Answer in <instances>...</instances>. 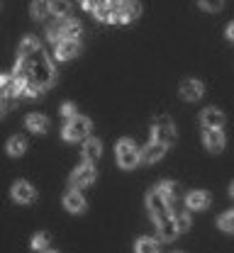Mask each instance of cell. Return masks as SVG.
<instances>
[{
  "label": "cell",
  "mask_w": 234,
  "mask_h": 253,
  "mask_svg": "<svg viewBox=\"0 0 234 253\" xmlns=\"http://www.w3.org/2000/svg\"><path fill=\"white\" fill-rule=\"evenodd\" d=\"M25 66H27V78L32 83H37L42 90H47V88H51L56 83V71H54L49 56L42 49L37 54H32L30 59H25Z\"/></svg>",
  "instance_id": "cell-1"
},
{
  "label": "cell",
  "mask_w": 234,
  "mask_h": 253,
  "mask_svg": "<svg viewBox=\"0 0 234 253\" xmlns=\"http://www.w3.org/2000/svg\"><path fill=\"white\" fill-rule=\"evenodd\" d=\"M141 149H137V144H134L132 139H120L117 144H115V158H117V163H120V168H125V170H132L137 168L139 163H141V154H139Z\"/></svg>",
  "instance_id": "cell-2"
},
{
  "label": "cell",
  "mask_w": 234,
  "mask_h": 253,
  "mask_svg": "<svg viewBox=\"0 0 234 253\" xmlns=\"http://www.w3.org/2000/svg\"><path fill=\"white\" fill-rule=\"evenodd\" d=\"M151 141H159V144H164L166 149L176 141V126L171 122V117L159 115V117L154 120V125H151Z\"/></svg>",
  "instance_id": "cell-3"
},
{
  "label": "cell",
  "mask_w": 234,
  "mask_h": 253,
  "mask_svg": "<svg viewBox=\"0 0 234 253\" xmlns=\"http://www.w3.org/2000/svg\"><path fill=\"white\" fill-rule=\"evenodd\" d=\"M91 129H93V122H91L88 117L78 115V117L68 120L66 125H64V131H61V134H64L66 141H81V139H88Z\"/></svg>",
  "instance_id": "cell-4"
},
{
  "label": "cell",
  "mask_w": 234,
  "mask_h": 253,
  "mask_svg": "<svg viewBox=\"0 0 234 253\" xmlns=\"http://www.w3.org/2000/svg\"><path fill=\"white\" fill-rule=\"evenodd\" d=\"M139 12H141V5H139V0H122L115 10H112V25H127V22H132L139 17Z\"/></svg>",
  "instance_id": "cell-5"
},
{
  "label": "cell",
  "mask_w": 234,
  "mask_h": 253,
  "mask_svg": "<svg viewBox=\"0 0 234 253\" xmlns=\"http://www.w3.org/2000/svg\"><path fill=\"white\" fill-rule=\"evenodd\" d=\"M10 197L17 202V205H32L37 200V190H34L32 183L27 180H15L12 188H10Z\"/></svg>",
  "instance_id": "cell-6"
},
{
  "label": "cell",
  "mask_w": 234,
  "mask_h": 253,
  "mask_svg": "<svg viewBox=\"0 0 234 253\" xmlns=\"http://www.w3.org/2000/svg\"><path fill=\"white\" fill-rule=\"evenodd\" d=\"M71 188L81 190V188H88L93 180H95V168H93V163H83V166H78L73 173H71Z\"/></svg>",
  "instance_id": "cell-7"
},
{
  "label": "cell",
  "mask_w": 234,
  "mask_h": 253,
  "mask_svg": "<svg viewBox=\"0 0 234 253\" xmlns=\"http://www.w3.org/2000/svg\"><path fill=\"white\" fill-rule=\"evenodd\" d=\"M146 207H149V212H151V217L154 219H159V217H166V214H171V205L166 202V197L159 192V190L154 188L149 195H146Z\"/></svg>",
  "instance_id": "cell-8"
},
{
  "label": "cell",
  "mask_w": 234,
  "mask_h": 253,
  "mask_svg": "<svg viewBox=\"0 0 234 253\" xmlns=\"http://www.w3.org/2000/svg\"><path fill=\"white\" fill-rule=\"evenodd\" d=\"M78 51H81L78 39H61L59 44H54V59L56 61H68V59L78 56Z\"/></svg>",
  "instance_id": "cell-9"
},
{
  "label": "cell",
  "mask_w": 234,
  "mask_h": 253,
  "mask_svg": "<svg viewBox=\"0 0 234 253\" xmlns=\"http://www.w3.org/2000/svg\"><path fill=\"white\" fill-rule=\"evenodd\" d=\"M210 192H205V190H193V192H188L186 195V210L188 212H202V210H207L210 207Z\"/></svg>",
  "instance_id": "cell-10"
},
{
  "label": "cell",
  "mask_w": 234,
  "mask_h": 253,
  "mask_svg": "<svg viewBox=\"0 0 234 253\" xmlns=\"http://www.w3.org/2000/svg\"><path fill=\"white\" fill-rule=\"evenodd\" d=\"M202 144H205L207 151L220 154L225 149V134H222V129H205L202 131Z\"/></svg>",
  "instance_id": "cell-11"
},
{
  "label": "cell",
  "mask_w": 234,
  "mask_h": 253,
  "mask_svg": "<svg viewBox=\"0 0 234 253\" xmlns=\"http://www.w3.org/2000/svg\"><path fill=\"white\" fill-rule=\"evenodd\" d=\"M86 205H88V202H86V197L81 195V190L73 188L64 195V207H66L71 214H83V212H86Z\"/></svg>",
  "instance_id": "cell-12"
},
{
  "label": "cell",
  "mask_w": 234,
  "mask_h": 253,
  "mask_svg": "<svg viewBox=\"0 0 234 253\" xmlns=\"http://www.w3.org/2000/svg\"><path fill=\"white\" fill-rule=\"evenodd\" d=\"M202 93H205V85H202L200 81H195V78H188V81H183V83H181V97H183V100H188V102L200 100Z\"/></svg>",
  "instance_id": "cell-13"
},
{
  "label": "cell",
  "mask_w": 234,
  "mask_h": 253,
  "mask_svg": "<svg viewBox=\"0 0 234 253\" xmlns=\"http://www.w3.org/2000/svg\"><path fill=\"white\" fill-rule=\"evenodd\" d=\"M200 125L205 126V129H222V125H225V112L217 110V107H207V110H202Z\"/></svg>",
  "instance_id": "cell-14"
},
{
  "label": "cell",
  "mask_w": 234,
  "mask_h": 253,
  "mask_svg": "<svg viewBox=\"0 0 234 253\" xmlns=\"http://www.w3.org/2000/svg\"><path fill=\"white\" fill-rule=\"evenodd\" d=\"M81 156H83V161H86V163H95V161L102 156V144H100V139H95V136H88V139L83 141Z\"/></svg>",
  "instance_id": "cell-15"
},
{
  "label": "cell",
  "mask_w": 234,
  "mask_h": 253,
  "mask_svg": "<svg viewBox=\"0 0 234 253\" xmlns=\"http://www.w3.org/2000/svg\"><path fill=\"white\" fill-rule=\"evenodd\" d=\"M154 224H156V231H159V239H161V241H173V239L178 236L176 221L171 219V214H166V217H159V219H154Z\"/></svg>",
  "instance_id": "cell-16"
},
{
  "label": "cell",
  "mask_w": 234,
  "mask_h": 253,
  "mask_svg": "<svg viewBox=\"0 0 234 253\" xmlns=\"http://www.w3.org/2000/svg\"><path fill=\"white\" fill-rule=\"evenodd\" d=\"M139 154H141V163H156V161H161V158H164L166 146H164V144H159V141H149Z\"/></svg>",
  "instance_id": "cell-17"
},
{
  "label": "cell",
  "mask_w": 234,
  "mask_h": 253,
  "mask_svg": "<svg viewBox=\"0 0 234 253\" xmlns=\"http://www.w3.org/2000/svg\"><path fill=\"white\" fill-rule=\"evenodd\" d=\"M25 126L32 134H47L49 131V117L47 115H39V112H32V115L25 117Z\"/></svg>",
  "instance_id": "cell-18"
},
{
  "label": "cell",
  "mask_w": 234,
  "mask_h": 253,
  "mask_svg": "<svg viewBox=\"0 0 234 253\" xmlns=\"http://www.w3.org/2000/svg\"><path fill=\"white\" fill-rule=\"evenodd\" d=\"M134 253H161V246L154 236H141L134 244Z\"/></svg>",
  "instance_id": "cell-19"
},
{
  "label": "cell",
  "mask_w": 234,
  "mask_h": 253,
  "mask_svg": "<svg viewBox=\"0 0 234 253\" xmlns=\"http://www.w3.org/2000/svg\"><path fill=\"white\" fill-rule=\"evenodd\" d=\"M30 15H32V20H44L47 15H51V0H32V5H30Z\"/></svg>",
  "instance_id": "cell-20"
},
{
  "label": "cell",
  "mask_w": 234,
  "mask_h": 253,
  "mask_svg": "<svg viewBox=\"0 0 234 253\" xmlns=\"http://www.w3.org/2000/svg\"><path fill=\"white\" fill-rule=\"evenodd\" d=\"M5 149H7V154L10 156H22L25 151H27V139L25 136H10L7 139V144H5Z\"/></svg>",
  "instance_id": "cell-21"
},
{
  "label": "cell",
  "mask_w": 234,
  "mask_h": 253,
  "mask_svg": "<svg viewBox=\"0 0 234 253\" xmlns=\"http://www.w3.org/2000/svg\"><path fill=\"white\" fill-rule=\"evenodd\" d=\"M37 51H39V39H37V37L30 34V37H25V39L20 42V51H17L20 59H30L32 54H37Z\"/></svg>",
  "instance_id": "cell-22"
},
{
  "label": "cell",
  "mask_w": 234,
  "mask_h": 253,
  "mask_svg": "<svg viewBox=\"0 0 234 253\" xmlns=\"http://www.w3.org/2000/svg\"><path fill=\"white\" fill-rule=\"evenodd\" d=\"M171 219L176 221V229H178V234H186V231L190 229V212H188V210H173Z\"/></svg>",
  "instance_id": "cell-23"
},
{
  "label": "cell",
  "mask_w": 234,
  "mask_h": 253,
  "mask_svg": "<svg viewBox=\"0 0 234 253\" xmlns=\"http://www.w3.org/2000/svg\"><path fill=\"white\" fill-rule=\"evenodd\" d=\"M61 30H64V39H78V34H81V22L78 20H73V17H68L61 22Z\"/></svg>",
  "instance_id": "cell-24"
},
{
  "label": "cell",
  "mask_w": 234,
  "mask_h": 253,
  "mask_svg": "<svg viewBox=\"0 0 234 253\" xmlns=\"http://www.w3.org/2000/svg\"><path fill=\"white\" fill-rule=\"evenodd\" d=\"M156 190L166 197V202L168 205H173L176 202V195H178V188H176V183L173 180H161L159 185H156Z\"/></svg>",
  "instance_id": "cell-25"
},
{
  "label": "cell",
  "mask_w": 234,
  "mask_h": 253,
  "mask_svg": "<svg viewBox=\"0 0 234 253\" xmlns=\"http://www.w3.org/2000/svg\"><path fill=\"white\" fill-rule=\"evenodd\" d=\"M51 15L59 20H68L71 15V2L68 0H51Z\"/></svg>",
  "instance_id": "cell-26"
},
{
  "label": "cell",
  "mask_w": 234,
  "mask_h": 253,
  "mask_svg": "<svg viewBox=\"0 0 234 253\" xmlns=\"http://www.w3.org/2000/svg\"><path fill=\"white\" fill-rule=\"evenodd\" d=\"M49 241H51V236H49L47 231H39V234H34V236H32V251H47Z\"/></svg>",
  "instance_id": "cell-27"
},
{
  "label": "cell",
  "mask_w": 234,
  "mask_h": 253,
  "mask_svg": "<svg viewBox=\"0 0 234 253\" xmlns=\"http://www.w3.org/2000/svg\"><path fill=\"white\" fill-rule=\"evenodd\" d=\"M217 226H220L222 231H227V234H234V210L225 212V214L217 219Z\"/></svg>",
  "instance_id": "cell-28"
},
{
  "label": "cell",
  "mask_w": 234,
  "mask_h": 253,
  "mask_svg": "<svg viewBox=\"0 0 234 253\" xmlns=\"http://www.w3.org/2000/svg\"><path fill=\"white\" fill-rule=\"evenodd\" d=\"M47 39H49V42H54V44H59V42L64 39V30H61V25H59V22L47 27Z\"/></svg>",
  "instance_id": "cell-29"
},
{
  "label": "cell",
  "mask_w": 234,
  "mask_h": 253,
  "mask_svg": "<svg viewBox=\"0 0 234 253\" xmlns=\"http://www.w3.org/2000/svg\"><path fill=\"white\" fill-rule=\"evenodd\" d=\"M198 5L207 12H220L225 7V0H198Z\"/></svg>",
  "instance_id": "cell-30"
},
{
  "label": "cell",
  "mask_w": 234,
  "mask_h": 253,
  "mask_svg": "<svg viewBox=\"0 0 234 253\" xmlns=\"http://www.w3.org/2000/svg\"><path fill=\"white\" fill-rule=\"evenodd\" d=\"M42 93H44V90H42L37 83H32V81H30V83L25 85V90H22V97H30V100H34V97H39Z\"/></svg>",
  "instance_id": "cell-31"
},
{
  "label": "cell",
  "mask_w": 234,
  "mask_h": 253,
  "mask_svg": "<svg viewBox=\"0 0 234 253\" xmlns=\"http://www.w3.org/2000/svg\"><path fill=\"white\" fill-rule=\"evenodd\" d=\"M61 115L66 117V122H68V120L78 117V110H76V105H73V102H64V105H61Z\"/></svg>",
  "instance_id": "cell-32"
},
{
  "label": "cell",
  "mask_w": 234,
  "mask_h": 253,
  "mask_svg": "<svg viewBox=\"0 0 234 253\" xmlns=\"http://www.w3.org/2000/svg\"><path fill=\"white\" fill-rule=\"evenodd\" d=\"M86 10H91V12H95L98 7H102V5H107V0H78Z\"/></svg>",
  "instance_id": "cell-33"
},
{
  "label": "cell",
  "mask_w": 234,
  "mask_h": 253,
  "mask_svg": "<svg viewBox=\"0 0 234 253\" xmlns=\"http://www.w3.org/2000/svg\"><path fill=\"white\" fill-rule=\"evenodd\" d=\"M7 105H10V100H7V97H2V95H0V117H2V112H5V110H7Z\"/></svg>",
  "instance_id": "cell-34"
},
{
  "label": "cell",
  "mask_w": 234,
  "mask_h": 253,
  "mask_svg": "<svg viewBox=\"0 0 234 253\" xmlns=\"http://www.w3.org/2000/svg\"><path fill=\"white\" fill-rule=\"evenodd\" d=\"M225 34H227V39H230V42H234V22H230V25H227Z\"/></svg>",
  "instance_id": "cell-35"
},
{
  "label": "cell",
  "mask_w": 234,
  "mask_h": 253,
  "mask_svg": "<svg viewBox=\"0 0 234 253\" xmlns=\"http://www.w3.org/2000/svg\"><path fill=\"white\" fill-rule=\"evenodd\" d=\"M230 195L234 197V180H232V185H230Z\"/></svg>",
  "instance_id": "cell-36"
},
{
  "label": "cell",
  "mask_w": 234,
  "mask_h": 253,
  "mask_svg": "<svg viewBox=\"0 0 234 253\" xmlns=\"http://www.w3.org/2000/svg\"><path fill=\"white\" fill-rule=\"evenodd\" d=\"M42 253H59V251H49V249H47V251H42Z\"/></svg>",
  "instance_id": "cell-37"
}]
</instances>
